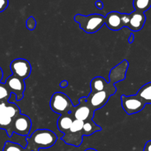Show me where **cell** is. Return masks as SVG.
<instances>
[{"label": "cell", "instance_id": "cell-1", "mask_svg": "<svg viewBox=\"0 0 151 151\" xmlns=\"http://www.w3.org/2000/svg\"><path fill=\"white\" fill-rule=\"evenodd\" d=\"M128 61L123 60L119 65L112 68L109 73V82H107L106 79L102 76H97L92 78L90 83L91 93L103 91L110 89H116L114 84L122 81L126 77V73L128 68Z\"/></svg>", "mask_w": 151, "mask_h": 151}, {"label": "cell", "instance_id": "cell-2", "mask_svg": "<svg viewBox=\"0 0 151 151\" xmlns=\"http://www.w3.org/2000/svg\"><path fill=\"white\" fill-rule=\"evenodd\" d=\"M58 140L55 133L48 129H38L27 136V147L24 151H39L52 147Z\"/></svg>", "mask_w": 151, "mask_h": 151}, {"label": "cell", "instance_id": "cell-3", "mask_svg": "<svg viewBox=\"0 0 151 151\" xmlns=\"http://www.w3.org/2000/svg\"><path fill=\"white\" fill-rule=\"evenodd\" d=\"M74 20L79 24L81 29L87 33H97L106 25V16L97 13L87 16L76 14L74 16Z\"/></svg>", "mask_w": 151, "mask_h": 151}, {"label": "cell", "instance_id": "cell-4", "mask_svg": "<svg viewBox=\"0 0 151 151\" xmlns=\"http://www.w3.org/2000/svg\"><path fill=\"white\" fill-rule=\"evenodd\" d=\"M50 106L53 112L60 115L72 113L75 107L69 96L62 92H56L52 96Z\"/></svg>", "mask_w": 151, "mask_h": 151}, {"label": "cell", "instance_id": "cell-5", "mask_svg": "<svg viewBox=\"0 0 151 151\" xmlns=\"http://www.w3.org/2000/svg\"><path fill=\"white\" fill-rule=\"evenodd\" d=\"M121 105L122 108L128 115L139 113L145 107L146 104L137 94L131 96H121Z\"/></svg>", "mask_w": 151, "mask_h": 151}, {"label": "cell", "instance_id": "cell-6", "mask_svg": "<svg viewBox=\"0 0 151 151\" xmlns=\"http://www.w3.org/2000/svg\"><path fill=\"white\" fill-rule=\"evenodd\" d=\"M129 23V14L111 11L106 16V25L114 31L120 30L122 28H128Z\"/></svg>", "mask_w": 151, "mask_h": 151}, {"label": "cell", "instance_id": "cell-7", "mask_svg": "<svg viewBox=\"0 0 151 151\" xmlns=\"http://www.w3.org/2000/svg\"><path fill=\"white\" fill-rule=\"evenodd\" d=\"M116 91V89H110L94 93H90L88 97H86V101L91 107L95 111L104 107L109 101V98L114 95Z\"/></svg>", "mask_w": 151, "mask_h": 151}, {"label": "cell", "instance_id": "cell-8", "mask_svg": "<svg viewBox=\"0 0 151 151\" xmlns=\"http://www.w3.org/2000/svg\"><path fill=\"white\" fill-rule=\"evenodd\" d=\"M72 113L75 119L86 121L92 119L94 110L86 101V97H82L79 99V104L75 106Z\"/></svg>", "mask_w": 151, "mask_h": 151}, {"label": "cell", "instance_id": "cell-9", "mask_svg": "<svg viewBox=\"0 0 151 151\" xmlns=\"http://www.w3.org/2000/svg\"><path fill=\"white\" fill-rule=\"evenodd\" d=\"M10 70L13 75L19 77L22 80H25L30 76L32 71L30 62L25 59H16L10 63Z\"/></svg>", "mask_w": 151, "mask_h": 151}, {"label": "cell", "instance_id": "cell-10", "mask_svg": "<svg viewBox=\"0 0 151 151\" xmlns=\"http://www.w3.org/2000/svg\"><path fill=\"white\" fill-rule=\"evenodd\" d=\"M31 128L32 121L27 115L20 113L16 118H13L12 126L13 133L21 136H29Z\"/></svg>", "mask_w": 151, "mask_h": 151}, {"label": "cell", "instance_id": "cell-11", "mask_svg": "<svg viewBox=\"0 0 151 151\" xmlns=\"http://www.w3.org/2000/svg\"><path fill=\"white\" fill-rule=\"evenodd\" d=\"M4 84H6L11 93L16 96V100L20 101L24 98V92L25 90L24 80L19 78V77L13 75L6 79Z\"/></svg>", "mask_w": 151, "mask_h": 151}, {"label": "cell", "instance_id": "cell-12", "mask_svg": "<svg viewBox=\"0 0 151 151\" xmlns=\"http://www.w3.org/2000/svg\"><path fill=\"white\" fill-rule=\"evenodd\" d=\"M146 22V16L145 13L134 10L129 13V23L128 28L134 32L141 30Z\"/></svg>", "mask_w": 151, "mask_h": 151}, {"label": "cell", "instance_id": "cell-13", "mask_svg": "<svg viewBox=\"0 0 151 151\" xmlns=\"http://www.w3.org/2000/svg\"><path fill=\"white\" fill-rule=\"evenodd\" d=\"M74 119L75 118H74L72 113L60 115L57 121V126L58 130L63 134L66 133L70 129Z\"/></svg>", "mask_w": 151, "mask_h": 151}, {"label": "cell", "instance_id": "cell-14", "mask_svg": "<svg viewBox=\"0 0 151 151\" xmlns=\"http://www.w3.org/2000/svg\"><path fill=\"white\" fill-rule=\"evenodd\" d=\"M137 95L142 99L145 104H151V81L140 87Z\"/></svg>", "mask_w": 151, "mask_h": 151}, {"label": "cell", "instance_id": "cell-15", "mask_svg": "<svg viewBox=\"0 0 151 151\" xmlns=\"http://www.w3.org/2000/svg\"><path fill=\"white\" fill-rule=\"evenodd\" d=\"M102 127L96 124L94 121L91 120H88V121L84 122L83 128V134L84 136H91L93 133L96 132L101 131Z\"/></svg>", "mask_w": 151, "mask_h": 151}, {"label": "cell", "instance_id": "cell-16", "mask_svg": "<svg viewBox=\"0 0 151 151\" xmlns=\"http://www.w3.org/2000/svg\"><path fill=\"white\" fill-rule=\"evenodd\" d=\"M133 6L137 11L145 13L151 7V0H134Z\"/></svg>", "mask_w": 151, "mask_h": 151}, {"label": "cell", "instance_id": "cell-17", "mask_svg": "<svg viewBox=\"0 0 151 151\" xmlns=\"http://www.w3.org/2000/svg\"><path fill=\"white\" fill-rule=\"evenodd\" d=\"M20 113V108H19L16 104L10 102H7V106H6L4 114H6V115H8V116L11 117L12 118H15Z\"/></svg>", "mask_w": 151, "mask_h": 151}, {"label": "cell", "instance_id": "cell-18", "mask_svg": "<svg viewBox=\"0 0 151 151\" xmlns=\"http://www.w3.org/2000/svg\"><path fill=\"white\" fill-rule=\"evenodd\" d=\"M3 151H24V147L20 144L7 141L4 144Z\"/></svg>", "mask_w": 151, "mask_h": 151}, {"label": "cell", "instance_id": "cell-19", "mask_svg": "<svg viewBox=\"0 0 151 151\" xmlns=\"http://www.w3.org/2000/svg\"><path fill=\"white\" fill-rule=\"evenodd\" d=\"M11 94V92L6 86V84H1V82L0 83V102H8Z\"/></svg>", "mask_w": 151, "mask_h": 151}, {"label": "cell", "instance_id": "cell-20", "mask_svg": "<svg viewBox=\"0 0 151 151\" xmlns=\"http://www.w3.org/2000/svg\"><path fill=\"white\" fill-rule=\"evenodd\" d=\"M36 20L33 16H30L27 19L26 22V27L29 30H33L36 28Z\"/></svg>", "mask_w": 151, "mask_h": 151}, {"label": "cell", "instance_id": "cell-21", "mask_svg": "<svg viewBox=\"0 0 151 151\" xmlns=\"http://www.w3.org/2000/svg\"><path fill=\"white\" fill-rule=\"evenodd\" d=\"M9 1L8 0H0V13L4 11L8 7Z\"/></svg>", "mask_w": 151, "mask_h": 151}, {"label": "cell", "instance_id": "cell-22", "mask_svg": "<svg viewBox=\"0 0 151 151\" xmlns=\"http://www.w3.org/2000/svg\"><path fill=\"white\" fill-rule=\"evenodd\" d=\"M7 102H0V115L4 114L5 112L6 106H7Z\"/></svg>", "mask_w": 151, "mask_h": 151}, {"label": "cell", "instance_id": "cell-23", "mask_svg": "<svg viewBox=\"0 0 151 151\" xmlns=\"http://www.w3.org/2000/svg\"><path fill=\"white\" fill-rule=\"evenodd\" d=\"M143 151H151V140L147 141L145 143Z\"/></svg>", "mask_w": 151, "mask_h": 151}, {"label": "cell", "instance_id": "cell-24", "mask_svg": "<svg viewBox=\"0 0 151 151\" xmlns=\"http://www.w3.org/2000/svg\"><path fill=\"white\" fill-rule=\"evenodd\" d=\"M95 6L99 9V10H102L103 8V1L100 0H97L95 2Z\"/></svg>", "mask_w": 151, "mask_h": 151}, {"label": "cell", "instance_id": "cell-25", "mask_svg": "<svg viewBox=\"0 0 151 151\" xmlns=\"http://www.w3.org/2000/svg\"><path fill=\"white\" fill-rule=\"evenodd\" d=\"M68 84H68V81H66V80H63L62 81H60L59 85H60V87H61V88H66V87L68 86Z\"/></svg>", "mask_w": 151, "mask_h": 151}, {"label": "cell", "instance_id": "cell-26", "mask_svg": "<svg viewBox=\"0 0 151 151\" xmlns=\"http://www.w3.org/2000/svg\"><path fill=\"white\" fill-rule=\"evenodd\" d=\"M134 39H135V36H134V33H131V35H130L129 38H128V42L130 43V44H132L133 42H134Z\"/></svg>", "mask_w": 151, "mask_h": 151}, {"label": "cell", "instance_id": "cell-27", "mask_svg": "<svg viewBox=\"0 0 151 151\" xmlns=\"http://www.w3.org/2000/svg\"><path fill=\"white\" fill-rule=\"evenodd\" d=\"M3 78V72H2V70H1V68H0V83L1 82V79H2Z\"/></svg>", "mask_w": 151, "mask_h": 151}, {"label": "cell", "instance_id": "cell-28", "mask_svg": "<svg viewBox=\"0 0 151 151\" xmlns=\"http://www.w3.org/2000/svg\"><path fill=\"white\" fill-rule=\"evenodd\" d=\"M84 151H97V150L94 149V148H88V149L85 150Z\"/></svg>", "mask_w": 151, "mask_h": 151}]
</instances>
